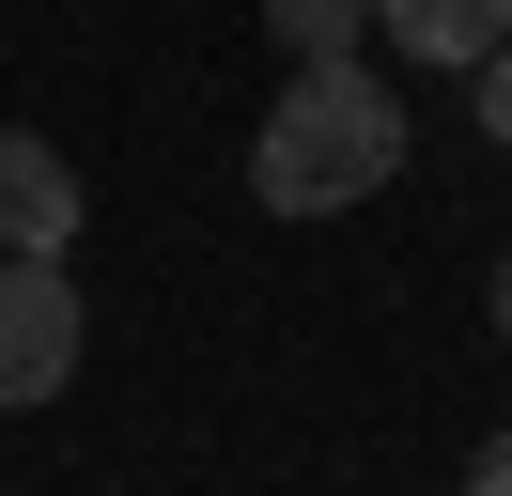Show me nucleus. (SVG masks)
<instances>
[{"mask_svg":"<svg viewBox=\"0 0 512 496\" xmlns=\"http://www.w3.org/2000/svg\"><path fill=\"white\" fill-rule=\"evenodd\" d=\"M388 171H404V93H388L373 62H311V78H280V109L249 124L264 217H342V202H373Z\"/></svg>","mask_w":512,"mask_h":496,"instance_id":"1","label":"nucleus"},{"mask_svg":"<svg viewBox=\"0 0 512 496\" xmlns=\"http://www.w3.org/2000/svg\"><path fill=\"white\" fill-rule=\"evenodd\" d=\"M78 233H94L78 155H63V140H32V124H0V264H63Z\"/></svg>","mask_w":512,"mask_h":496,"instance_id":"2","label":"nucleus"},{"mask_svg":"<svg viewBox=\"0 0 512 496\" xmlns=\"http://www.w3.org/2000/svg\"><path fill=\"white\" fill-rule=\"evenodd\" d=\"M78 372V279L63 264H0V419H32Z\"/></svg>","mask_w":512,"mask_h":496,"instance_id":"3","label":"nucleus"},{"mask_svg":"<svg viewBox=\"0 0 512 496\" xmlns=\"http://www.w3.org/2000/svg\"><path fill=\"white\" fill-rule=\"evenodd\" d=\"M373 31L404 62H435V78H481V62L512 47V0H373Z\"/></svg>","mask_w":512,"mask_h":496,"instance_id":"4","label":"nucleus"},{"mask_svg":"<svg viewBox=\"0 0 512 496\" xmlns=\"http://www.w3.org/2000/svg\"><path fill=\"white\" fill-rule=\"evenodd\" d=\"M264 31H280V62L311 78V62H357V31H373V0H264Z\"/></svg>","mask_w":512,"mask_h":496,"instance_id":"5","label":"nucleus"},{"mask_svg":"<svg viewBox=\"0 0 512 496\" xmlns=\"http://www.w3.org/2000/svg\"><path fill=\"white\" fill-rule=\"evenodd\" d=\"M481 140H497V155H512V47H497V62H481Z\"/></svg>","mask_w":512,"mask_h":496,"instance_id":"6","label":"nucleus"},{"mask_svg":"<svg viewBox=\"0 0 512 496\" xmlns=\"http://www.w3.org/2000/svg\"><path fill=\"white\" fill-rule=\"evenodd\" d=\"M450 496H512V434H481V450H466V481H450Z\"/></svg>","mask_w":512,"mask_h":496,"instance_id":"7","label":"nucleus"},{"mask_svg":"<svg viewBox=\"0 0 512 496\" xmlns=\"http://www.w3.org/2000/svg\"><path fill=\"white\" fill-rule=\"evenodd\" d=\"M481 310H497V341H512V248H497V295H481Z\"/></svg>","mask_w":512,"mask_h":496,"instance_id":"8","label":"nucleus"}]
</instances>
